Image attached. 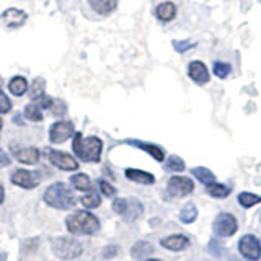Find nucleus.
<instances>
[{
  "label": "nucleus",
  "mask_w": 261,
  "mask_h": 261,
  "mask_svg": "<svg viewBox=\"0 0 261 261\" xmlns=\"http://www.w3.org/2000/svg\"><path fill=\"white\" fill-rule=\"evenodd\" d=\"M144 214V206L141 201L137 199H127V209L122 214V219L127 220V222H133V220L139 219Z\"/></svg>",
  "instance_id": "nucleus-19"
},
{
  "label": "nucleus",
  "mask_w": 261,
  "mask_h": 261,
  "mask_svg": "<svg viewBox=\"0 0 261 261\" xmlns=\"http://www.w3.org/2000/svg\"><path fill=\"white\" fill-rule=\"evenodd\" d=\"M8 90L15 95V96H23L28 90V82L24 77H13L10 82H8Z\"/></svg>",
  "instance_id": "nucleus-21"
},
{
  "label": "nucleus",
  "mask_w": 261,
  "mask_h": 261,
  "mask_svg": "<svg viewBox=\"0 0 261 261\" xmlns=\"http://www.w3.org/2000/svg\"><path fill=\"white\" fill-rule=\"evenodd\" d=\"M207 193L212 196V198H227L228 194H230V188H227L224 185H219V183H212L207 186Z\"/></svg>",
  "instance_id": "nucleus-29"
},
{
  "label": "nucleus",
  "mask_w": 261,
  "mask_h": 261,
  "mask_svg": "<svg viewBox=\"0 0 261 261\" xmlns=\"http://www.w3.org/2000/svg\"><path fill=\"white\" fill-rule=\"evenodd\" d=\"M4 198H5V190H4V185L0 183V204L4 202Z\"/></svg>",
  "instance_id": "nucleus-40"
},
{
  "label": "nucleus",
  "mask_w": 261,
  "mask_h": 261,
  "mask_svg": "<svg viewBox=\"0 0 261 261\" xmlns=\"http://www.w3.org/2000/svg\"><path fill=\"white\" fill-rule=\"evenodd\" d=\"M188 75L193 82H196L198 85H204L207 84L211 75H209V70L206 67V64L201 62V61H193L188 65Z\"/></svg>",
  "instance_id": "nucleus-12"
},
{
  "label": "nucleus",
  "mask_w": 261,
  "mask_h": 261,
  "mask_svg": "<svg viewBox=\"0 0 261 261\" xmlns=\"http://www.w3.org/2000/svg\"><path fill=\"white\" fill-rule=\"evenodd\" d=\"M27 20H28L27 12L20 10V8H8V10H5L2 16H0V23L8 30L23 27V24L27 23Z\"/></svg>",
  "instance_id": "nucleus-9"
},
{
  "label": "nucleus",
  "mask_w": 261,
  "mask_h": 261,
  "mask_svg": "<svg viewBox=\"0 0 261 261\" xmlns=\"http://www.w3.org/2000/svg\"><path fill=\"white\" fill-rule=\"evenodd\" d=\"M118 251H119V248L116 245H110V247H106L103 250V258H114L118 255Z\"/></svg>",
  "instance_id": "nucleus-37"
},
{
  "label": "nucleus",
  "mask_w": 261,
  "mask_h": 261,
  "mask_svg": "<svg viewBox=\"0 0 261 261\" xmlns=\"http://www.w3.org/2000/svg\"><path fill=\"white\" fill-rule=\"evenodd\" d=\"M209 250H211V253L212 255H216V256H219L220 255V245H217V242L216 240H211V243H209Z\"/></svg>",
  "instance_id": "nucleus-39"
},
{
  "label": "nucleus",
  "mask_w": 261,
  "mask_h": 261,
  "mask_svg": "<svg viewBox=\"0 0 261 261\" xmlns=\"http://www.w3.org/2000/svg\"><path fill=\"white\" fill-rule=\"evenodd\" d=\"M24 116L30 121L39 122V121H43V110H41L36 103H28L27 108H24Z\"/></svg>",
  "instance_id": "nucleus-26"
},
{
  "label": "nucleus",
  "mask_w": 261,
  "mask_h": 261,
  "mask_svg": "<svg viewBox=\"0 0 261 261\" xmlns=\"http://www.w3.org/2000/svg\"><path fill=\"white\" fill-rule=\"evenodd\" d=\"M167 188L171 196L183 198V196H188L194 190V183L186 176H171Z\"/></svg>",
  "instance_id": "nucleus-11"
},
{
  "label": "nucleus",
  "mask_w": 261,
  "mask_h": 261,
  "mask_svg": "<svg viewBox=\"0 0 261 261\" xmlns=\"http://www.w3.org/2000/svg\"><path fill=\"white\" fill-rule=\"evenodd\" d=\"M67 230L70 233H79V235H92L100 230V220H98L92 212L87 211H79L75 214H72L65 220Z\"/></svg>",
  "instance_id": "nucleus-3"
},
{
  "label": "nucleus",
  "mask_w": 261,
  "mask_h": 261,
  "mask_svg": "<svg viewBox=\"0 0 261 261\" xmlns=\"http://www.w3.org/2000/svg\"><path fill=\"white\" fill-rule=\"evenodd\" d=\"M12 183L23 188V190H33L41 183V175L38 171L16 170L12 173Z\"/></svg>",
  "instance_id": "nucleus-7"
},
{
  "label": "nucleus",
  "mask_w": 261,
  "mask_h": 261,
  "mask_svg": "<svg viewBox=\"0 0 261 261\" xmlns=\"http://www.w3.org/2000/svg\"><path fill=\"white\" fill-rule=\"evenodd\" d=\"M126 178L134 183H141V185H153L155 183V176L152 173H147V171L137 170V168H127Z\"/></svg>",
  "instance_id": "nucleus-15"
},
{
  "label": "nucleus",
  "mask_w": 261,
  "mask_h": 261,
  "mask_svg": "<svg viewBox=\"0 0 261 261\" xmlns=\"http://www.w3.org/2000/svg\"><path fill=\"white\" fill-rule=\"evenodd\" d=\"M47 157L51 160L54 167L65 170V171H73L79 168V162L72 157V155L61 152V150H47Z\"/></svg>",
  "instance_id": "nucleus-10"
},
{
  "label": "nucleus",
  "mask_w": 261,
  "mask_h": 261,
  "mask_svg": "<svg viewBox=\"0 0 261 261\" xmlns=\"http://www.w3.org/2000/svg\"><path fill=\"white\" fill-rule=\"evenodd\" d=\"M44 90H46V82L43 79H36L31 84V87H30V96H31V100L35 101V100H38V98L43 96L44 95Z\"/></svg>",
  "instance_id": "nucleus-28"
},
{
  "label": "nucleus",
  "mask_w": 261,
  "mask_h": 261,
  "mask_svg": "<svg viewBox=\"0 0 261 261\" xmlns=\"http://www.w3.org/2000/svg\"><path fill=\"white\" fill-rule=\"evenodd\" d=\"M73 152L82 162H100L103 142L98 137H84L80 133L73 134Z\"/></svg>",
  "instance_id": "nucleus-1"
},
{
  "label": "nucleus",
  "mask_w": 261,
  "mask_h": 261,
  "mask_svg": "<svg viewBox=\"0 0 261 261\" xmlns=\"http://www.w3.org/2000/svg\"><path fill=\"white\" fill-rule=\"evenodd\" d=\"M145 261H160V259H145Z\"/></svg>",
  "instance_id": "nucleus-43"
},
{
  "label": "nucleus",
  "mask_w": 261,
  "mask_h": 261,
  "mask_svg": "<svg viewBox=\"0 0 261 261\" xmlns=\"http://www.w3.org/2000/svg\"><path fill=\"white\" fill-rule=\"evenodd\" d=\"M88 4L98 15H110L116 10L118 0H88Z\"/></svg>",
  "instance_id": "nucleus-17"
},
{
  "label": "nucleus",
  "mask_w": 261,
  "mask_h": 261,
  "mask_svg": "<svg viewBox=\"0 0 261 261\" xmlns=\"http://www.w3.org/2000/svg\"><path fill=\"white\" fill-rule=\"evenodd\" d=\"M44 202L51 207L65 211L75 206V196H73V191H70V188L67 185L54 183L46 190Z\"/></svg>",
  "instance_id": "nucleus-2"
},
{
  "label": "nucleus",
  "mask_w": 261,
  "mask_h": 261,
  "mask_svg": "<svg viewBox=\"0 0 261 261\" xmlns=\"http://www.w3.org/2000/svg\"><path fill=\"white\" fill-rule=\"evenodd\" d=\"M237 228H239L237 219L228 212H220L214 220V232L219 237H232L237 232Z\"/></svg>",
  "instance_id": "nucleus-6"
},
{
  "label": "nucleus",
  "mask_w": 261,
  "mask_h": 261,
  "mask_svg": "<svg viewBox=\"0 0 261 261\" xmlns=\"http://www.w3.org/2000/svg\"><path fill=\"white\" fill-rule=\"evenodd\" d=\"M167 168L171 171H183L186 168L183 159H179L178 155H171V157L167 160Z\"/></svg>",
  "instance_id": "nucleus-31"
},
{
  "label": "nucleus",
  "mask_w": 261,
  "mask_h": 261,
  "mask_svg": "<svg viewBox=\"0 0 261 261\" xmlns=\"http://www.w3.org/2000/svg\"><path fill=\"white\" fill-rule=\"evenodd\" d=\"M196 43H191V41H175L173 43V47L176 49L178 53H186L190 47H194Z\"/></svg>",
  "instance_id": "nucleus-36"
},
{
  "label": "nucleus",
  "mask_w": 261,
  "mask_h": 261,
  "mask_svg": "<svg viewBox=\"0 0 261 261\" xmlns=\"http://www.w3.org/2000/svg\"><path fill=\"white\" fill-rule=\"evenodd\" d=\"M2 127H4V121H2V118H0V133H2Z\"/></svg>",
  "instance_id": "nucleus-42"
},
{
  "label": "nucleus",
  "mask_w": 261,
  "mask_h": 261,
  "mask_svg": "<svg viewBox=\"0 0 261 261\" xmlns=\"http://www.w3.org/2000/svg\"><path fill=\"white\" fill-rule=\"evenodd\" d=\"M70 183H72V186L75 188V190H79V191H92L93 190V185H92V181H90V178L87 176V175H84V173H79V175H73L72 178H70Z\"/></svg>",
  "instance_id": "nucleus-22"
},
{
  "label": "nucleus",
  "mask_w": 261,
  "mask_h": 261,
  "mask_svg": "<svg viewBox=\"0 0 261 261\" xmlns=\"http://www.w3.org/2000/svg\"><path fill=\"white\" fill-rule=\"evenodd\" d=\"M126 209H127V199H122V198L114 199V202H113V211L116 212V214L122 216L126 212Z\"/></svg>",
  "instance_id": "nucleus-34"
},
{
  "label": "nucleus",
  "mask_w": 261,
  "mask_h": 261,
  "mask_svg": "<svg viewBox=\"0 0 261 261\" xmlns=\"http://www.w3.org/2000/svg\"><path fill=\"white\" fill-rule=\"evenodd\" d=\"M196 217H198V207H196L193 202L185 204L183 209L179 211V220H181L183 224H191V222H194Z\"/></svg>",
  "instance_id": "nucleus-23"
},
{
  "label": "nucleus",
  "mask_w": 261,
  "mask_h": 261,
  "mask_svg": "<svg viewBox=\"0 0 261 261\" xmlns=\"http://www.w3.org/2000/svg\"><path fill=\"white\" fill-rule=\"evenodd\" d=\"M0 261H7V253H0Z\"/></svg>",
  "instance_id": "nucleus-41"
},
{
  "label": "nucleus",
  "mask_w": 261,
  "mask_h": 261,
  "mask_svg": "<svg viewBox=\"0 0 261 261\" xmlns=\"http://www.w3.org/2000/svg\"><path fill=\"white\" fill-rule=\"evenodd\" d=\"M53 251L57 258L61 259H75L82 255V243L75 239H69V237H59L53 242Z\"/></svg>",
  "instance_id": "nucleus-4"
},
{
  "label": "nucleus",
  "mask_w": 261,
  "mask_h": 261,
  "mask_svg": "<svg viewBox=\"0 0 261 261\" xmlns=\"http://www.w3.org/2000/svg\"><path fill=\"white\" fill-rule=\"evenodd\" d=\"M49 110L53 111L54 116H64L65 111H67V106H65V103L62 100H53V105Z\"/></svg>",
  "instance_id": "nucleus-32"
},
{
  "label": "nucleus",
  "mask_w": 261,
  "mask_h": 261,
  "mask_svg": "<svg viewBox=\"0 0 261 261\" xmlns=\"http://www.w3.org/2000/svg\"><path fill=\"white\" fill-rule=\"evenodd\" d=\"M239 202L242 207H253L255 204L261 202V196L258 194H253V193H240L239 194Z\"/></svg>",
  "instance_id": "nucleus-27"
},
{
  "label": "nucleus",
  "mask_w": 261,
  "mask_h": 261,
  "mask_svg": "<svg viewBox=\"0 0 261 261\" xmlns=\"http://www.w3.org/2000/svg\"><path fill=\"white\" fill-rule=\"evenodd\" d=\"M73 136V124L70 121H57L49 129V139L53 144H62Z\"/></svg>",
  "instance_id": "nucleus-8"
},
{
  "label": "nucleus",
  "mask_w": 261,
  "mask_h": 261,
  "mask_svg": "<svg viewBox=\"0 0 261 261\" xmlns=\"http://www.w3.org/2000/svg\"><path fill=\"white\" fill-rule=\"evenodd\" d=\"M230 70H232V65L230 64L222 62V61H216L214 62V73H216V77H219V79H227L228 73H230Z\"/></svg>",
  "instance_id": "nucleus-30"
},
{
  "label": "nucleus",
  "mask_w": 261,
  "mask_h": 261,
  "mask_svg": "<svg viewBox=\"0 0 261 261\" xmlns=\"http://www.w3.org/2000/svg\"><path fill=\"white\" fill-rule=\"evenodd\" d=\"M12 110V101L8 100V96L5 95L4 90H0V113L5 114Z\"/></svg>",
  "instance_id": "nucleus-33"
},
{
  "label": "nucleus",
  "mask_w": 261,
  "mask_h": 261,
  "mask_svg": "<svg viewBox=\"0 0 261 261\" xmlns=\"http://www.w3.org/2000/svg\"><path fill=\"white\" fill-rule=\"evenodd\" d=\"M80 202L84 204L87 209H95V207H98L101 204V198H100V194H98L96 191L92 190V191H88L85 196H82Z\"/></svg>",
  "instance_id": "nucleus-25"
},
{
  "label": "nucleus",
  "mask_w": 261,
  "mask_h": 261,
  "mask_svg": "<svg viewBox=\"0 0 261 261\" xmlns=\"http://www.w3.org/2000/svg\"><path fill=\"white\" fill-rule=\"evenodd\" d=\"M153 253V247L149 242H137L134 243V247L130 248V255L134 258H144V256H149Z\"/></svg>",
  "instance_id": "nucleus-24"
},
{
  "label": "nucleus",
  "mask_w": 261,
  "mask_h": 261,
  "mask_svg": "<svg viewBox=\"0 0 261 261\" xmlns=\"http://www.w3.org/2000/svg\"><path fill=\"white\" fill-rule=\"evenodd\" d=\"M15 159L24 163V165H35V163L39 162L41 152L36 149V147H24V149H16L13 152Z\"/></svg>",
  "instance_id": "nucleus-13"
},
{
  "label": "nucleus",
  "mask_w": 261,
  "mask_h": 261,
  "mask_svg": "<svg viewBox=\"0 0 261 261\" xmlns=\"http://www.w3.org/2000/svg\"><path fill=\"white\" fill-rule=\"evenodd\" d=\"M98 185H100V190L103 191V194L108 196V198H113V196L116 194V190H114V188L108 181H105V179H100V181H98Z\"/></svg>",
  "instance_id": "nucleus-35"
},
{
  "label": "nucleus",
  "mask_w": 261,
  "mask_h": 261,
  "mask_svg": "<svg viewBox=\"0 0 261 261\" xmlns=\"http://www.w3.org/2000/svg\"><path fill=\"white\" fill-rule=\"evenodd\" d=\"M10 157L7 155V152H4L2 149H0V168H4V167H8L10 165Z\"/></svg>",
  "instance_id": "nucleus-38"
},
{
  "label": "nucleus",
  "mask_w": 261,
  "mask_h": 261,
  "mask_svg": "<svg viewBox=\"0 0 261 261\" xmlns=\"http://www.w3.org/2000/svg\"><path fill=\"white\" fill-rule=\"evenodd\" d=\"M191 173H193L194 178H198V181H199V183L206 185V186H209V185H212V183H216V176H214V173H212V171H211L209 168L196 167V168L191 170Z\"/></svg>",
  "instance_id": "nucleus-20"
},
{
  "label": "nucleus",
  "mask_w": 261,
  "mask_h": 261,
  "mask_svg": "<svg viewBox=\"0 0 261 261\" xmlns=\"http://www.w3.org/2000/svg\"><path fill=\"white\" fill-rule=\"evenodd\" d=\"M160 243L163 248H168L171 251H181L190 247V239L185 235H170V237H165V239H162Z\"/></svg>",
  "instance_id": "nucleus-14"
},
{
  "label": "nucleus",
  "mask_w": 261,
  "mask_h": 261,
  "mask_svg": "<svg viewBox=\"0 0 261 261\" xmlns=\"http://www.w3.org/2000/svg\"><path fill=\"white\" fill-rule=\"evenodd\" d=\"M127 144L137 147V149H142L145 150L149 155H152V157L157 160V162H162L163 157H165V153H163V150L160 149L159 145H153V144H147V142H142V141H133V139H129V141H126Z\"/></svg>",
  "instance_id": "nucleus-16"
},
{
  "label": "nucleus",
  "mask_w": 261,
  "mask_h": 261,
  "mask_svg": "<svg viewBox=\"0 0 261 261\" xmlns=\"http://www.w3.org/2000/svg\"><path fill=\"white\" fill-rule=\"evenodd\" d=\"M155 15H157V18L162 21H171L176 15V5L173 2L159 4L157 8H155Z\"/></svg>",
  "instance_id": "nucleus-18"
},
{
  "label": "nucleus",
  "mask_w": 261,
  "mask_h": 261,
  "mask_svg": "<svg viewBox=\"0 0 261 261\" xmlns=\"http://www.w3.org/2000/svg\"><path fill=\"white\" fill-rule=\"evenodd\" d=\"M239 250L250 261H258L261 258V243L255 235H245L239 242Z\"/></svg>",
  "instance_id": "nucleus-5"
}]
</instances>
